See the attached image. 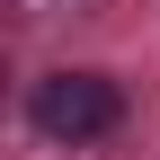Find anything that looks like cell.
Returning a JSON list of instances; mask_svg holds the SVG:
<instances>
[{
  "instance_id": "1",
  "label": "cell",
  "mask_w": 160,
  "mask_h": 160,
  "mask_svg": "<svg viewBox=\"0 0 160 160\" xmlns=\"http://www.w3.org/2000/svg\"><path fill=\"white\" fill-rule=\"evenodd\" d=\"M116 116H125V98H116V80H98V71L36 80V133H53V142H98V133H116Z\"/></svg>"
}]
</instances>
